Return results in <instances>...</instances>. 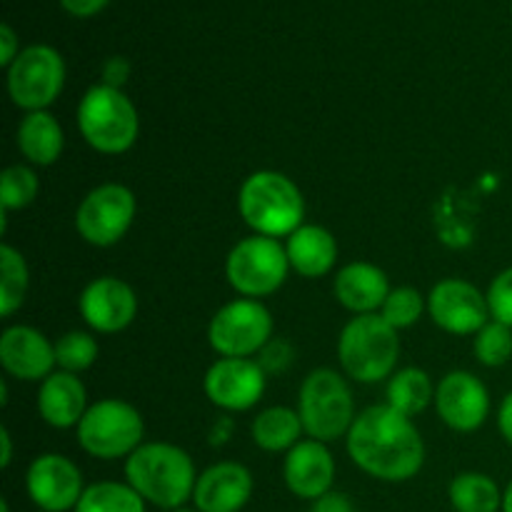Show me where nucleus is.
Masks as SVG:
<instances>
[{"label": "nucleus", "mask_w": 512, "mask_h": 512, "mask_svg": "<svg viewBox=\"0 0 512 512\" xmlns=\"http://www.w3.org/2000/svg\"><path fill=\"white\" fill-rule=\"evenodd\" d=\"M435 410L455 433H473L488 420L490 393L478 375L453 370L435 388Z\"/></svg>", "instance_id": "nucleus-15"}, {"label": "nucleus", "mask_w": 512, "mask_h": 512, "mask_svg": "<svg viewBox=\"0 0 512 512\" xmlns=\"http://www.w3.org/2000/svg\"><path fill=\"white\" fill-rule=\"evenodd\" d=\"M473 350L478 363L488 365V368H500L512 358V328L490 320L480 333H475Z\"/></svg>", "instance_id": "nucleus-31"}, {"label": "nucleus", "mask_w": 512, "mask_h": 512, "mask_svg": "<svg viewBox=\"0 0 512 512\" xmlns=\"http://www.w3.org/2000/svg\"><path fill=\"white\" fill-rule=\"evenodd\" d=\"M40 180L33 168L28 165H10L0 175V208L8 210H23L38 198Z\"/></svg>", "instance_id": "nucleus-30"}, {"label": "nucleus", "mask_w": 512, "mask_h": 512, "mask_svg": "<svg viewBox=\"0 0 512 512\" xmlns=\"http://www.w3.org/2000/svg\"><path fill=\"white\" fill-rule=\"evenodd\" d=\"M310 512H355V505L345 493H335V490H330V493H325L323 498L315 500Z\"/></svg>", "instance_id": "nucleus-34"}, {"label": "nucleus", "mask_w": 512, "mask_h": 512, "mask_svg": "<svg viewBox=\"0 0 512 512\" xmlns=\"http://www.w3.org/2000/svg\"><path fill=\"white\" fill-rule=\"evenodd\" d=\"M400 358L398 330L388 325L380 313L355 315L338 338L340 368L355 383L373 385L393 378Z\"/></svg>", "instance_id": "nucleus-4"}, {"label": "nucleus", "mask_w": 512, "mask_h": 512, "mask_svg": "<svg viewBox=\"0 0 512 512\" xmlns=\"http://www.w3.org/2000/svg\"><path fill=\"white\" fill-rule=\"evenodd\" d=\"M423 310H425L423 295H420L415 288L403 285V288L390 290L388 300H385V305L380 308V315H383L385 323L393 325L395 330H405L410 328V325L418 323Z\"/></svg>", "instance_id": "nucleus-32"}, {"label": "nucleus", "mask_w": 512, "mask_h": 512, "mask_svg": "<svg viewBox=\"0 0 512 512\" xmlns=\"http://www.w3.org/2000/svg\"><path fill=\"white\" fill-rule=\"evenodd\" d=\"M143 435V415L120 398L93 403L75 428L80 448L98 460L130 458L143 445Z\"/></svg>", "instance_id": "nucleus-7"}, {"label": "nucleus", "mask_w": 512, "mask_h": 512, "mask_svg": "<svg viewBox=\"0 0 512 512\" xmlns=\"http://www.w3.org/2000/svg\"><path fill=\"white\" fill-rule=\"evenodd\" d=\"M283 480L295 498L310 503L330 493L335 480V460L328 445L320 440H300L285 453Z\"/></svg>", "instance_id": "nucleus-18"}, {"label": "nucleus", "mask_w": 512, "mask_h": 512, "mask_svg": "<svg viewBox=\"0 0 512 512\" xmlns=\"http://www.w3.org/2000/svg\"><path fill=\"white\" fill-rule=\"evenodd\" d=\"M0 512H10V505H8V500H0Z\"/></svg>", "instance_id": "nucleus-41"}, {"label": "nucleus", "mask_w": 512, "mask_h": 512, "mask_svg": "<svg viewBox=\"0 0 512 512\" xmlns=\"http://www.w3.org/2000/svg\"><path fill=\"white\" fill-rule=\"evenodd\" d=\"M133 190L120 183H103L90 190L75 210V230L85 243L110 248L120 243L135 218Z\"/></svg>", "instance_id": "nucleus-11"}, {"label": "nucleus", "mask_w": 512, "mask_h": 512, "mask_svg": "<svg viewBox=\"0 0 512 512\" xmlns=\"http://www.w3.org/2000/svg\"><path fill=\"white\" fill-rule=\"evenodd\" d=\"M78 308L88 328L113 335L128 328L138 315V298L125 280L103 275L90 280L78 298Z\"/></svg>", "instance_id": "nucleus-16"}, {"label": "nucleus", "mask_w": 512, "mask_h": 512, "mask_svg": "<svg viewBox=\"0 0 512 512\" xmlns=\"http://www.w3.org/2000/svg\"><path fill=\"white\" fill-rule=\"evenodd\" d=\"M273 338V315L260 300L225 303L208 325V340L220 358H250Z\"/></svg>", "instance_id": "nucleus-9"}, {"label": "nucleus", "mask_w": 512, "mask_h": 512, "mask_svg": "<svg viewBox=\"0 0 512 512\" xmlns=\"http://www.w3.org/2000/svg\"><path fill=\"white\" fill-rule=\"evenodd\" d=\"M485 295H488L490 318L512 328V268L495 275Z\"/></svg>", "instance_id": "nucleus-33"}, {"label": "nucleus", "mask_w": 512, "mask_h": 512, "mask_svg": "<svg viewBox=\"0 0 512 512\" xmlns=\"http://www.w3.org/2000/svg\"><path fill=\"white\" fill-rule=\"evenodd\" d=\"M78 128L93 150L103 155H123L138 140L140 118L133 100L123 90L98 83L80 98Z\"/></svg>", "instance_id": "nucleus-5"}, {"label": "nucleus", "mask_w": 512, "mask_h": 512, "mask_svg": "<svg viewBox=\"0 0 512 512\" xmlns=\"http://www.w3.org/2000/svg\"><path fill=\"white\" fill-rule=\"evenodd\" d=\"M335 298L345 310L355 315L380 313L390 295L388 275L373 263H348L335 275Z\"/></svg>", "instance_id": "nucleus-20"}, {"label": "nucleus", "mask_w": 512, "mask_h": 512, "mask_svg": "<svg viewBox=\"0 0 512 512\" xmlns=\"http://www.w3.org/2000/svg\"><path fill=\"white\" fill-rule=\"evenodd\" d=\"M85 410H88V393L78 375L55 370L40 383L38 413L50 428H78Z\"/></svg>", "instance_id": "nucleus-21"}, {"label": "nucleus", "mask_w": 512, "mask_h": 512, "mask_svg": "<svg viewBox=\"0 0 512 512\" xmlns=\"http://www.w3.org/2000/svg\"><path fill=\"white\" fill-rule=\"evenodd\" d=\"M148 503L128 483L100 480L85 488L73 512H145Z\"/></svg>", "instance_id": "nucleus-27"}, {"label": "nucleus", "mask_w": 512, "mask_h": 512, "mask_svg": "<svg viewBox=\"0 0 512 512\" xmlns=\"http://www.w3.org/2000/svg\"><path fill=\"white\" fill-rule=\"evenodd\" d=\"M300 433H305L298 410L268 408L253 420V440L258 448L268 453H283L300 443Z\"/></svg>", "instance_id": "nucleus-24"}, {"label": "nucleus", "mask_w": 512, "mask_h": 512, "mask_svg": "<svg viewBox=\"0 0 512 512\" xmlns=\"http://www.w3.org/2000/svg\"><path fill=\"white\" fill-rule=\"evenodd\" d=\"M30 273L25 258L10 245H0V315L10 318L23 305Z\"/></svg>", "instance_id": "nucleus-28"}, {"label": "nucleus", "mask_w": 512, "mask_h": 512, "mask_svg": "<svg viewBox=\"0 0 512 512\" xmlns=\"http://www.w3.org/2000/svg\"><path fill=\"white\" fill-rule=\"evenodd\" d=\"M125 483L153 508L175 512L193 500L198 473L178 445L143 443L125 458Z\"/></svg>", "instance_id": "nucleus-2"}, {"label": "nucleus", "mask_w": 512, "mask_h": 512, "mask_svg": "<svg viewBox=\"0 0 512 512\" xmlns=\"http://www.w3.org/2000/svg\"><path fill=\"white\" fill-rule=\"evenodd\" d=\"M130 65L125 58H110L108 63L103 65V83L113 85V88H120V85L128 80Z\"/></svg>", "instance_id": "nucleus-36"}, {"label": "nucleus", "mask_w": 512, "mask_h": 512, "mask_svg": "<svg viewBox=\"0 0 512 512\" xmlns=\"http://www.w3.org/2000/svg\"><path fill=\"white\" fill-rule=\"evenodd\" d=\"M298 415L310 440L333 443L343 435L348 438L358 418L348 380L333 368L313 370L300 385Z\"/></svg>", "instance_id": "nucleus-6"}, {"label": "nucleus", "mask_w": 512, "mask_h": 512, "mask_svg": "<svg viewBox=\"0 0 512 512\" xmlns=\"http://www.w3.org/2000/svg\"><path fill=\"white\" fill-rule=\"evenodd\" d=\"M253 473L235 460L210 465L198 475L193 505L200 512H240L253 498Z\"/></svg>", "instance_id": "nucleus-19"}, {"label": "nucleus", "mask_w": 512, "mask_h": 512, "mask_svg": "<svg viewBox=\"0 0 512 512\" xmlns=\"http://www.w3.org/2000/svg\"><path fill=\"white\" fill-rule=\"evenodd\" d=\"M290 268L303 278H323L338 263V243L320 225H300L285 243Z\"/></svg>", "instance_id": "nucleus-22"}, {"label": "nucleus", "mask_w": 512, "mask_h": 512, "mask_svg": "<svg viewBox=\"0 0 512 512\" xmlns=\"http://www.w3.org/2000/svg\"><path fill=\"white\" fill-rule=\"evenodd\" d=\"M18 55H20V48H18V38H15L13 28H10L8 23L0 25V65L10 68Z\"/></svg>", "instance_id": "nucleus-35"}, {"label": "nucleus", "mask_w": 512, "mask_h": 512, "mask_svg": "<svg viewBox=\"0 0 512 512\" xmlns=\"http://www.w3.org/2000/svg\"><path fill=\"white\" fill-rule=\"evenodd\" d=\"M455 512H498L503 510V490L485 473L455 475L448 490Z\"/></svg>", "instance_id": "nucleus-25"}, {"label": "nucleus", "mask_w": 512, "mask_h": 512, "mask_svg": "<svg viewBox=\"0 0 512 512\" xmlns=\"http://www.w3.org/2000/svg\"><path fill=\"white\" fill-rule=\"evenodd\" d=\"M503 512H512V480L508 483V488L503 490Z\"/></svg>", "instance_id": "nucleus-40"}, {"label": "nucleus", "mask_w": 512, "mask_h": 512, "mask_svg": "<svg viewBox=\"0 0 512 512\" xmlns=\"http://www.w3.org/2000/svg\"><path fill=\"white\" fill-rule=\"evenodd\" d=\"M108 3L110 0H60V5H63L70 15H78V18H90V15L100 13Z\"/></svg>", "instance_id": "nucleus-37"}, {"label": "nucleus", "mask_w": 512, "mask_h": 512, "mask_svg": "<svg viewBox=\"0 0 512 512\" xmlns=\"http://www.w3.org/2000/svg\"><path fill=\"white\" fill-rule=\"evenodd\" d=\"M85 488L78 465L58 453L38 455L25 473L30 503L43 512H73Z\"/></svg>", "instance_id": "nucleus-12"}, {"label": "nucleus", "mask_w": 512, "mask_h": 512, "mask_svg": "<svg viewBox=\"0 0 512 512\" xmlns=\"http://www.w3.org/2000/svg\"><path fill=\"white\" fill-rule=\"evenodd\" d=\"M498 428H500V433H503V438L512 445V393L505 395V400L500 403Z\"/></svg>", "instance_id": "nucleus-38"}, {"label": "nucleus", "mask_w": 512, "mask_h": 512, "mask_svg": "<svg viewBox=\"0 0 512 512\" xmlns=\"http://www.w3.org/2000/svg\"><path fill=\"white\" fill-rule=\"evenodd\" d=\"M0 365L13 378L35 383L55 373V343L30 325H10L0 335Z\"/></svg>", "instance_id": "nucleus-17"}, {"label": "nucleus", "mask_w": 512, "mask_h": 512, "mask_svg": "<svg viewBox=\"0 0 512 512\" xmlns=\"http://www.w3.org/2000/svg\"><path fill=\"white\" fill-rule=\"evenodd\" d=\"M98 353V340L90 333H83V330H70V333H65L55 343V363H58L60 370L73 375L93 368V363L98 360Z\"/></svg>", "instance_id": "nucleus-29"}, {"label": "nucleus", "mask_w": 512, "mask_h": 512, "mask_svg": "<svg viewBox=\"0 0 512 512\" xmlns=\"http://www.w3.org/2000/svg\"><path fill=\"white\" fill-rule=\"evenodd\" d=\"M428 313L438 328L453 335H475L490 323L488 295L460 278L440 280L430 290Z\"/></svg>", "instance_id": "nucleus-13"}, {"label": "nucleus", "mask_w": 512, "mask_h": 512, "mask_svg": "<svg viewBox=\"0 0 512 512\" xmlns=\"http://www.w3.org/2000/svg\"><path fill=\"white\" fill-rule=\"evenodd\" d=\"M210 403L230 413L255 408L265 393V370L258 360L220 358L208 368L203 380Z\"/></svg>", "instance_id": "nucleus-14"}, {"label": "nucleus", "mask_w": 512, "mask_h": 512, "mask_svg": "<svg viewBox=\"0 0 512 512\" xmlns=\"http://www.w3.org/2000/svg\"><path fill=\"white\" fill-rule=\"evenodd\" d=\"M238 210L255 235L290 238L303 225L305 200L288 175L278 170H258L240 185Z\"/></svg>", "instance_id": "nucleus-3"}, {"label": "nucleus", "mask_w": 512, "mask_h": 512, "mask_svg": "<svg viewBox=\"0 0 512 512\" xmlns=\"http://www.w3.org/2000/svg\"><path fill=\"white\" fill-rule=\"evenodd\" d=\"M435 400V388L430 383V375L420 368H403L393 373L388 380V405L398 413L413 415L423 413Z\"/></svg>", "instance_id": "nucleus-26"}, {"label": "nucleus", "mask_w": 512, "mask_h": 512, "mask_svg": "<svg viewBox=\"0 0 512 512\" xmlns=\"http://www.w3.org/2000/svg\"><path fill=\"white\" fill-rule=\"evenodd\" d=\"M288 270L290 260L285 245L268 235H250V238L240 240L225 260V275H228L230 288L243 298L253 300L273 295L285 283Z\"/></svg>", "instance_id": "nucleus-8"}, {"label": "nucleus", "mask_w": 512, "mask_h": 512, "mask_svg": "<svg viewBox=\"0 0 512 512\" xmlns=\"http://www.w3.org/2000/svg\"><path fill=\"white\" fill-rule=\"evenodd\" d=\"M175 512H200V510H190V508H180V510H175Z\"/></svg>", "instance_id": "nucleus-42"}, {"label": "nucleus", "mask_w": 512, "mask_h": 512, "mask_svg": "<svg viewBox=\"0 0 512 512\" xmlns=\"http://www.w3.org/2000/svg\"><path fill=\"white\" fill-rule=\"evenodd\" d=\"M65 145L63 128L58 118L48 110H35L25 113L18 125V148L30 165H53L60 158Z\"/></svg>", "instance_id": "nucleus-23"}, {"label": "nucleus", "mask_w": 512, "mask_h": 512, "mask_svg": "<svg viewBox=\"0 0 512 512\" xmlns=\"http://www.w3.org/2000/svg\"><path fill=\"white\" fill-rule=\"evenodd\" d=\"M348 455L363 473L385 483L415 478L425 463V443L413 418L385 405H370L348 433Z\"/></svg>", "instance_id": "nucleus-1"}, {"label": "nucleus", "mask_w": 512, "mask_h": 512, "mask_svg": "<svg viewBox=\"0 0 512 512\" xmlns=\"http://www.w3.org/2000/svg\"><path fill=\"white\" fill-rule=\"evenodd\" d=\"M65 63L50 45H28L8 68V95L25 113L48 110L63 93Z\"/></svg>", "instance_id": "nucleus-10"}, {"label": "nucleus", "mask_w": 512, "mask_h": 512, "mask_svg": "<svg viewBox=\"0 0 512 512\" xmlns=\"http://www.w3.org/2000/svg\"><path fill=\"white\" fill-rule=\"evenodd\" d=\"M0 445H3V453H0V468H8L10 460H13V440H10L8 428H0Z\"/></svg>", "instance_id": "nucleus-39"}]
</instances>
